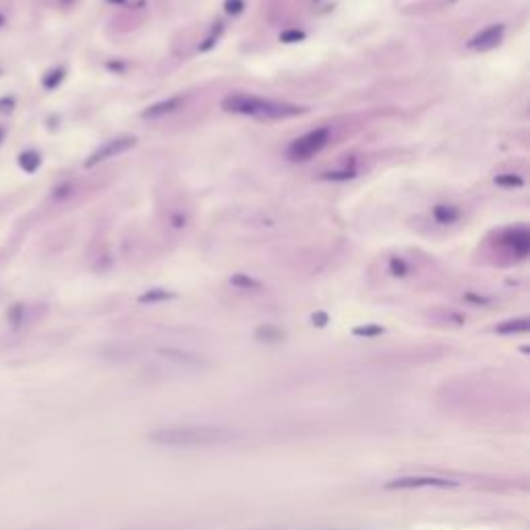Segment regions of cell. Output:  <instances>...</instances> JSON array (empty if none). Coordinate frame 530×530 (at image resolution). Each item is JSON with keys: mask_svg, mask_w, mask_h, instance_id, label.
<instances>
[{"mask_svg": "<svg viewBox=\"0 0 530 530\" xmlns=\"http://www.w3.org/2000/svg\"><path fill=\"white\" fill-rule=\"evenodd\" d=\"M311 322H313V326H317V328H326L328 326V322H330V317H328V313H315L313 317H311Z\"/></svg>", "mask_w": 530, "mask_h": 530, "instance_id": "24", "label": "cell"}, {"mask_svg": "<svg viewBox=\"0 0 530 530\" xmlns=\"http://www.w3.org/2000/svg\"><path fill=\"white\" fill-rule=\"evenodd\" d=\"M433 218L439 224H454V222L460 220V209L454 207V205H437L433 209Z\"/></svg>", "mask_w": 530, "mask_h": 530, "instance_id": "10", "label": "cell"}, {"mask_svg": "<svg viewBox=\"0 0 530 530\" xmlns=\"http://www.w3.org/2000/svg\"><path fill=\"white\" fill-rule=\"evenodd\" d=\"M73 189H75V184H73V182L58 184V186L54 189L52 197H54V199H67V197H71V195H73Z\"/></svg>", "mask_w": 530, "mask_h": 530, "instance_id": "21", "label": "cell"}, {"mask_svg": "<svg viewBox=\"0 0 530 530\" xmlns=\"http://www.w3.org/2000/svg\"><path fill=\"white\" fill-rule=\"evenodd\" d=\"M530 328L528 320L526 317H522V320H509V322H503L501 326L495 328L497 334H526Z\"/></svg>", "mask_w": 530, "mask_h": 530, "instance_id": "11", "label": "cell"}, {"mask_svg": "<svg viewBox=\"0 0 530 530\" xmlns=\"http://www.w3.org/2000/svg\"><path fill=\"white\" fill-rule=\"evenodd\" d=\"M330 141V129L328 127H322V129H315V131H309L304 133L302 137L294 139L288 149H286V158L290 162H306L311 160L315 154H320Z\"/></svg>", "mask_w": 530, "mask_h": 530, "instance_id": "3", "label": "cell"}, {"mask_svg": "<svg viewBox=\"0 0 530 530\" xmlns=\"http://www.w3.org/2000/svg\"><path fill=\"white\" fill-rule=\"evenodd\" d=\"M389 272L394 274V276H408V272H410V267H408V263L402 259V257H392L389 259Z\"/></svg>", "mask_w": 530, "mask_h": 530, "instance_id": "19", "label": "cell"}, {"mask_svg": "<svg viewBox=\"0 0 530 530\" xmlns=\"http://www.w3.org/2000/svg\"><path fill=\"white\" fill-rule=\"evenodd\" d=\"M501 241L516 257H526L530 251V234L526 228H511L503 234Z\"/></svg>", "mask_w": 530, "mask_h": 530, "instance_id": "6", "label": "cell"}, {"mask_svg": "<svg viewBox=\"0 0 530 530\" xmlns=\"http://www.w3.org/2000/svg\"><path fill=\"white\" fill-rule=\"evenodd\" d=\"M135 143H137V139L131 137V135H123V137H115V139H110V141H106L104 145H99V147L85 160V168H91V166H97V164H101V162H106V160H110V158H117V156H121V154L133 149Z\"/></svg>", "mask_w": 530, "mask_h": 530, "instance_id": "4", "label": "cell"}, {"mask_svg": "<svg viewBox=\"0 0 530 530\" xmlns=\"http://www.w3.org/2000/svg\"><path fill=\"white\" fill-rule=\"evenodd\" d=\"M503 32H505L503 25L485 27L483 32H479V34L468 42V48H472V50H491V48H495V46L501 42Z\"/></svg>", "mask_w": 530, "mask_h": 530, "instance_id": "7", "label": "cell"}, {"mask_svg": "<svg viewBox=\"0 0 530 530\" xmlns=\"http://www.w3.org/2000/svg\"><path fill=\"white\" fill-rule=\"evenodd\" d=\"M456 485H458L456 481L439 479V477H400V479H392L389 483H385V489H420V487L450 489Z\"/></svg>", "mask_w": 530, "mask_h": 530, "instance_id": "5", "label": "cell"}, {"mask_svg": "<svg viewBox=\"0 0 530 530\" xmlns=\"http://www.w3.org/2000/svg\"><path fill=\"white\" fill-rule=\"evenodd\" d=\"M9 322L13 324V328H19L25 322V306L23 304H13L9 311Z\"/></svg>", "mask_w": 530, "mask_h": 530, "instance_id": "18", "label": "cell"}, {"mask_svg": "<svg viewBox=\"0 0 530 530\" xmlns=\"http://www.w3.org/2000/svg\"><path fill=\"white\" fill-rule=\"evenodd\" d=\"M230 284L237 286V288H241V290H259V288H261V284H259L255 278L247 276V274H234V276L230 278Z\"/></svg>", "mask_w": 530, "mask_h": 530, "instance_id": "15", "label": "cell"}, {"mask_svg": "<svg viewBox=\"0 0 530 530\" xmlns=\"http://www.w3.org/2000/svg\"><path fill=\"white\" fill-rule=\"evenodd\" d=\"M147 439L160 448H214L230 444L234 433L211 425H172L154 429Z\"/></svg>", "mask_w": 530, "mask_h": 530, "instance_id": "1", "label": "cell"}, {"mask_svg": "<svg viewBox=\"0 0 530 530\" xmlns=\"http://www.w3.org/2000/svg\"><path fill=\"white\" fill-rule=\"evenodd\" d=\"M5 23H7V19H5V15H3V13H0V27H3Z\"/></svg>", "mask_w": 530, "mask_h": 530, "instance_id": "26", "label": "cell"}, {"mask_svg": "<svg viewBox=\"0 0 530 530\" xmlns=\"http://www.w3.org/2000/svg\"><path fill=\"white\" fill-rule=\"evenodd\" d=\"M224 9L228 15H241L245 11V0H226Z\"/></svg>", "mask_w": 530, "mask_h": 530, "instance_id": "22", "label": "cell"}, {"mask_svg": "<svg viewBox=\"0 0 530 530\" xmlns=\"http://www.w3.org/2000/svg\"><path fill=\"white\" fill-rule=\"evenodd\" d=\"M64 77H67V71L62 69V67H56V69H50L44 77H42V85H44V89H48V91H54L62 81H64Z\"/></svg>", "mask_w": 530, "mask_h": 530, "instance_id": "12", "label": "cell"}, {"mask_svg": "<svg viewBox=\"0 0 530 530\" xmlns=\"http://www.w3.org/2000/svg\"><path fill=\"white\" fill-rule=\"evenodd\" d=\"M255 336H257V340H261V342H280V340L284 338V332L278 330V328H274V326H263V328L257 330Z\"/></svg>", "mask_w": 530, "mask_h": 530, "instance_id": "16", "label": "cell"}, {"mask_svg": "<svg viewBox=\"0 0 530 530\" xmlns=\"http://www.w3.org/2000/svg\"><path fill=\"white\" fill-rule=\"evenodd\" d=\"M280 40H282V42H286V44H294V42L304 40V34H302V32H298V29H288V32H284V34L280 36Z\"/></svg>", "mask_w": 530, "mask_h": 530, "instance_id": "23", "label": "cell"}, {"mask_svg": "<svg viewBox=\"0 0 530 530\" xmlns=\"http://www.w3.org/2000/svg\"><path fill=\"white\" fill-rule=\"evenodd\" d=\"M495 184L503 189H520L524 184V178L520 174H499L495 176Z\"/></svg>", "mask_w": 530, "mask_h": 530, "instance_id": "17", "label": "cell"}, {"mask_svg": "<svg viewBox=\"0 0 530 530\" xmlns=\"http://www.w3.org/2000/svg\"><path fill=\"white\" fill-rule=\"evenodd\" d=\"M3 139H5V129L0 127V143H3Z\"/></svg>", "mask_w": 530, "mask_h": 530, "instance_id": "27", "label": "cell"}, {"mask_svg": "<svg viewBox=\"0 0 530 530\" xmlns=\"http://www.w3.org/2000/svg\"><path fill=\"white\" fill-rule=\"evenodd\" d=\"M180 104H182V97H170V99L152 104L147 110H143L141 117L143 119H160V117H166V115H172L174 110H178Z\"/></svg>", "mask_w": 530, "mask_h": 530, "instance_id": "8", "label": "cell"}, {"mask_svg": "<svg viewBox=\"0 0 530 530\" xmlns=\"http://www.w3.org/2000/svg\"><path fill=\"white\" fill-rule=\"evenodd\" d=\"M170 298H174V294L172 292H168V290H162V288H154V290H147V292H143L141 296H139V302H143V304H154V302H162V300H170Z\"/></svg>", "mask_w": 530, "mask_h": 530, "instance_id": "14", "label": "cell"}, {"mask_svg": "<svg viewBox=\"0 0 530 530\" xmlns=\"http://www.w3.org/2000/svg\"><path fill=\"white\" fill-rule=\"evenodd\" d=\"M17 162H19V168L25 174H36L40 170V166H42V156L36 149H25V152L19 154Z\"/></svg>", "mask_w": 530, "mask_h": 530, "instance_id": "9", "label": "cell"}, {"mask_svg": "<svg viewBox=\"0 0 530 530\" xmlns=\"http://www.w3.org/2000/svg\"><path fill=\"white\" fill-rule=\"evenodd\" d=\"M222 110L243 117H255L265 121H280V119H292L304 112V108L296 104L276 101V99H263L249 93H232L222 99Z\"/></svg>", "mask_w": 530, "mask_h": 530, "instance_id": "2", "label": "cell"}, {"mask_svg": "<svg viewBox=\"0 0 530 530\" xmlns=\"http://www.w3.org/2000/svg\"><path fill=\"white\" fill-rule=\"evenodd\" d=\"M357 176V168H338V170H328L320 178L322 180H334V182H344Z\"/></svg>", "mask_w": 530, "mask_h": 530, "instance_id": "13", "label": "cell"}, {"mask_svg": "<svg viewBox=\"0 0 530 530\" xmlns=\"http://www.w3.org/2000/svg\"><path fill=\"white\" fill-rule=\"evenodd\" d=\"M352 334L361 336V338H375V336L383 334V328L381 326H361V328H354Z\"/></svg>", "mask_w": 530, "mask_h": 530, "instance_id": "20", "label": "cell"}, {"mask_svg": "<svg viewBox=\"0 0 530 530\" xmlns=\"http://www.w3.org/2000/svg\"><path fill=\"white\" fill-rule=\"evenodd\" d=\"M13 108H15V99L13 97H0V112H13Z\"/></svg>", "mask_w": 530, "mask_h": 530, "instance_id": "25", "label": "cell"}, {"mask_svg": "<svg viewBox=\"0 0 530 530\" xmlns=\"http://www.w3.org/2000/svg\"><path fill=\"white\" fill-rule=\"evenodd\" d=\"M108 3H123V0H108Z\"/></svg>", "mask_w": 530, "mask_h": 530, "instance_id": "28", "label": "cell"}]
</instances>
